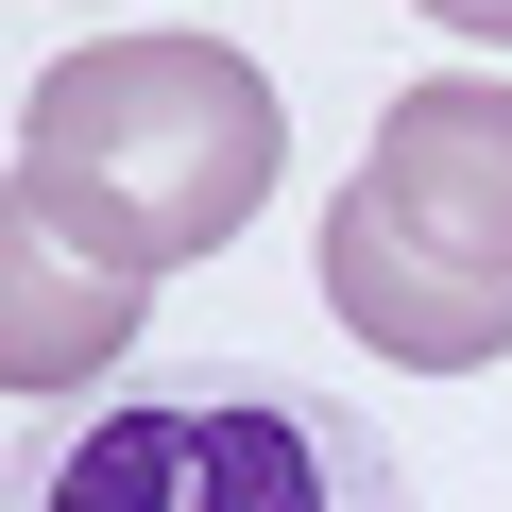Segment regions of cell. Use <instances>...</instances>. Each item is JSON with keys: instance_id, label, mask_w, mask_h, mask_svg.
Here are the masks:
<instances>
[{"instance_id": "277c9868", "label": "cell", "mask_w": 512, "mask_h": 512, "mask_svg": "<svg viewBox=\"0 0 512 512\" xmlns=\"http://www.w3.org/2000/svg\"><path fill=\"white\" fill-rule=\"evenodd\" d=\"M359 188H393V205H410L444 256L512 274V86H495V69H444V86H410V103L376 120Z\"/></svg>"}, {"instance_id": "5b68a950", "label": "cell", "mask_w": 512, "mask_h": 512, "mask_svg": "<svg viewBox=\"0 0 512 512\" xmlns=\"http://www.w3.org/2000/svg\"><path fill=\"white\" fill-rule=\"evenodd\" d=\"M137 308H154L137 274H103L35 188H0V393H86L137 342Z\"/></svg>"}, {"instance_id": "3957f363", "label": "cell", "mask_w": 512, "mask_h": 512, "mask_svg": "<svg viewBox=\"0 0 512 512\" xmlns=\"http://www.w3.org/2000/svg\"><path fill=\"white\" fill-rule=\"evenodd\" d=\"M325 308H342V342H376V359H410V376L512 359V274L444 256L393 188H342V205H325Z\"/></svg>"}, {"instance_id": "6da1fadb", "label": "cell", "mask_w": 512, "mask_h": 512, "mask_svg": "<svg viewBox=\"0 0 512 512\" xmlns=\"http://www.w3.org/2000/svg\"><path fill=\"white\" fill-rule=\"evenodd\" d=\"M274 171H291V120L256 86V52H222V35H86L69 69H35L18 188L137 291L222 256L274 205Z\"/></svg>"}, {"instance_id": "8992f818", "label": "cell", "mask_w": 512, "mask_h": 512, "mask_svg": "<svg viewBox=\"0 0 512 512\" xmlns=\"http://www.w3.org/2000/svg\"><path fill=\"white\" fill-rule=\"evenodd\" d=\"M427 18H444V35H495V52H512V0H427Z\"/></svg>"}, {"instance_id": "7a4b0ae2", "label": "cell", "mask_w": 512, "mask_h": 512, "mask_svg": "<svg viewBox=\"0 0 512 512\" xmlns=\"http://www.w3.org/2000/svg\"><path fill=\"white\" fill-rule=\"evenodd\" d=\"M0 512H410V478L342 393L274 359H205L171 393H103L86 427L18 444Z\"/></svg>"}]
</instances>
